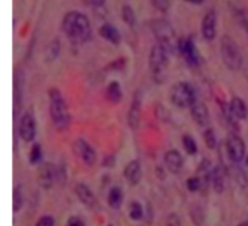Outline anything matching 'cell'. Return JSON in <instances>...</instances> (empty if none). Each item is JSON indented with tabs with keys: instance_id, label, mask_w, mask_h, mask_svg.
I'll return each mask as SVG.
<instances>
[{
	"instance_id": "27",
	"label": "cell",
	"mask_w": 248,
	"mask_h": 226,
	"mask_svg": "<svg viewBox=\"0 0 248 226\" xmlns=\"http://www.w3.org/2000/svg\"><path fill=\"white\" fill-rule=\"evenodd\" d=\"M123 19L126 24L130 27H133L136 23V15L132 7L130 5H125L123 7Z\"/></svg>"
},
{
	"instance_id": "18",
	"label": "cell",
	"mask_w": 248,
	"mask_h": 226,
	"mask_svg": "<svg viewBox=\"0 0 248 226\" xmlns=\"http://www.w3.org/2000/svg\"><path fill=\"white\" fill-rule=\"evenodd\" d=\"M22 87H23V75L22 72L17 74L15 73V80H14V115L15 119L17 118L18 113L21 111V104H22Z\"/></svg>"
},
{
	"instance_id": "25",
	"label": "cell",
	"mask_w": 248,
	"mask_h": 226,
	"mask_svg": "<svg viewBox=\"0 0 248 226\" xmlns=\"http://www.w3.org/2000/svg\"><path fill=\"white\" fill-rule=\"evenodd\" d=\"M128 215L132 220L135 222H138V220L142 219L144 217V211H143L142 205L140 202H132L130 206V212H128Z\"/></svg>"
},
{
	"instance_id": "34",
	"label": "cell",
	"mask_w": 248,
	"mask_h": 226,
	"mask_svg": "<svg viewBox=\"0 0 248 226\" xmlns=\"http://www.w3.org/2000/svg\"><path fill=\"white\" fill-rule=\"evenodd\" d=\"M58 52H60V41L55 40L52 44H51L50 46H48V56L47 57L50 58H55L56 56L58 55Z\"/></svg>"
},
{
	"instance_id": "11",
	"label": "cell",
	"mask_w": 248,
	"mask_h": 226,
	"mask_svg": "<svg viewBox=\"0 0 248 226\" xmlns=\"http://www.w3.org/2000/svg\"><path fill=\"white\" fill-rule=\"evenodd\" d=\"M58 173L52 164H43L38 169V183L43 189L52 188Z\"/></svg>"
},
{
	"instance_id": "15",
	"label": "cell",
	"mask_w": 248,
	"mask_h": 226,
	"mask_svg": "<svg viewBox=\"0 0 248 226\" xmlns=\"http://www.w3.org/2000/svg\"><path fill=\"white\" fill-rule=\"evenodd\" d=\"M124 178L132 186L140 184V179H142V168H140V161L133 160V161L128 162V165L124 169Z\"/></svg>"
},
{
	"instance_id": "12",
	"label": "cell",
	"mask_w": 248,
	"mask_h": 226,
	"mask_svg": "<svg viewBox=\"0 0 248 226\" xmlns=\"http://www.w3.org/2000/svg\"><path fill=\"white\" fill-rule=\"evenodd\" d=\"M73 150H74L75 155L79 156L89 166H92L96 162V152L92 149L91 145L87 144L84 139L75 140L73 144Z\"/></svg>"
},
{
	"instance_id": "33",
	"label": "cell",
	"mask_w": 248,
	"mask_h": 226,
	"mask_svg": "<svg viewBox=\"0 0 248 226\" xmlns=\"http://www.w3.org/2000/svg\"><path fill=\"white\" fill-rule=\"evenodd\" d=\"M35 226H55V219L51 215H43L39 218Z\"/></svg>"
},
{
	"instance_id": "3",
	"label": "cell",
	"mask_w": 248,
	"mask_h": 226,
	"mask_svg": "<svg viewBox=\"0 0 248 226\" xmlns=\"http://www.w3.org/2000/svg\"><path fill=\"white\" fill-rule=\"evenodd\" d=\"M220 56L225 67L230 70L240 69L242 64V55L239 45L229 35H224L220 40Z\"/></svg>"
},
{
	"instance_id": "20",
	"label": "cell",
	"mask_w": 248,
	"mask_h": 226,
	"mask_svg": "<svg viewBox=\"0 0 248 226\" xmlns=\"http://www.w3.org/2000/svg\"><path fill=\"white\" fill-rule=\"evenodd\" d=\"M210 181L212 183L213 190L217 194H222L225 189V179H224V171L222 167L217 166L211 171Z\"/></svg>"
},
{
	"instance_id": "36",
	"label": "cell",
	"mask_w": 248,
	"mask_h": 226,
	"mask_svg": "<svg viewBox=\"0 0 248 226\" xmlns=\"http://www.w3.org/2000/svg\"><path fill=\"white\" fill-rule=\"evenodd\" d=\"M82 2H84L86 6L99 7V6H102L104 2H106V0H82Z\"/></svg>"
},
{
	"instance_id": "4",
	"label": "cell",
	"mask_w": 248,
	"mask_h": 226,
	"mask_svg": "<svg viewBox=\"0 0 248 226\" xmlns=\"http://www.w3.org/2000/svg\"><path fill=\"white\" fill-rule=\"evenodd\" d=\"M169 55L170 51L160 44L153 46L149 56V65L155 81L161 82L164 80L165 70L169 65Z\"/></svg>"
},
{
	"instance_id": "30",
	"label": "cell",
	"mask_w": 248,
	"mask_h": 226,
	"mask_svg": "<svg viewBox=\"0 0 248 226\" xmlns=\"http://www.w3.org/2000/svg\"><path fill=\"white\" fill-rule=\"evenodd\" d=\"M202 188V181H201L199 177H190V178L186 181V189H188L190 193H196L200 189Z\"/></svg>"
},
{
	"instance_id": "35",
	"label": "cell",
	"mask_w": 248,
	"mask_h": 226,
	"mask_svg": "<svg viewBox=\"0 0 248 226\" xmlns=\"http://www.w3.org/2000/svg\"><path fill=\"white\" fill-rule=\"evenodd\" d=\"M166 226H182L181 219H179V217L176 214V213H172V214L169 215Z\"/></svg>"
},
{
	"instance_id": "23",
	"label": "cell",
	"mask_w": 248,
	"mask_h": 226,
	"mask_svg": "<svg viewBox=\"0 0 248 226\" xmlns=\"http://www.w3.org/2000/svg\"><path fill=\"white\" fill-rule=\"evenodd\" d=\"M107 98L109 102L114 104H118L123 98V90H121L120 84L118 81H111L107 87Z\"/></svg>"
},
{
	"instance_id": "7",
	"label": "cell",
	"mask_w": 248,
	"mask_h": 226,
	"mask_svg": "<svg viewBox=\"0 0 248 226\" xmlns=\"http://www.w3.org/2000/svg\"><path fill=\"white\" fill-rule=\"evenodd\" d=\"M225 151L230 162H234V164L241 162L246 154V145H245L244 139L235 133H232L225 142Z\"/></svg>"
},
{
	"instance_id": "6",
	"label": "cell",
	"mask_w": 248,
	"mask_h": 226,
	"mask_svg": "<svg viewBox=\"0 0 248 226\" xmlns=\"http://www.w3.org/2000/svg\"><path fill=\"white\" fill-rule=\"evenodd\" d=\"M150 29L156 36L157 44L164 46L165 48L171 52L173 48V39H174V30L171 24L164 19H156L150 23Z\"/></svg>"
},
{
	"instance_id": "13",
	"label": "cell",
	"mask_w": 248,
	"mask_h": 226,
	"mask_svg": "<svg viewBox=\"0 0 248 226\" xmlns=\"http://www.w3.org/2000/svg\"><path fill=\"white\" fill-rule=\"evenodd\" d=\"M201 33L206 40L211 41L216 38L217 34V15L215 10H210L206 12L205 17L201 23Z\"/></svg>"
},
{
	"instance_id": "5",
	"label": "cell",
	"mask_w": 248,
	"mask_h": 226,
	"mask_svg": "<svg viewBox=\"0 0 248 226\" xmlns=\"http://www.w3.org/2000/svg\"><path fill=\"white\" fill-rule=\"evenodd\" d=\"M170 98H171L172 104H174L177 108L190 106L193 102L196 99L195 89L189 82H178V84H176L171 89Z\"/></svg>"
},
{
	"instance_id": "28",
	"label": "cell",
	"mask_w": 248,
	"mask_h": 226,
	"mask_svg": "<svg viewBox=\"0 0 248 226\" xmlns=\"http://www.w3.org/2000/svg\"><path fill=\"white\" fill-rule=\"evenodd\" d=\"M203 139H205L206 147L208 149H215L216 145H217V138H216L215 131L212 128H208V130L205 131V133H203Z\"/></svg>"
},
{
	"instance_id": "38",
	"label": "cell",
	"mask_w": 248,
	"mask_h": 226,
	"mask_svg": "<svg viewBox=\"0 0 248 226\" xmlns=\"http://www.w3.org/2000/svg\"><path fill=\"white\" fill-rule=\"evenodd\" d=\"M114 165V157L113 156H109L107 159H104L103 161V166L104 167H111Z\"/></svg>"
},
{
	"instance_id": "14",
	"label": "cell",
	"mask_w": 248,
	"mask_h": 226,
	"mask_svg": "<svg viewBox=\"0 0 248 226\" xmlns=\"http://www.w3.org/2000/svg\"><path fill=\"white\" fill-rule=\"evenodd\" d=\"M190 111L191 118L199 126H207L210 123V111L203 102L196 98L190 105Z\"/></svg>"
},
{
	"instance_id": "41",
	"label": "cell",
	"mask_w": 248,
	"mask_h": 226,
	"mask_svg": "<svg viewBox=\"0 0 248 226\" xmlns=\"http://www.w3.org/2000/svg\"><path fill=\"white\" fill-rule=\"evenodd\" d=\"M109 226H113V225H109Z\"/></svg>"
},
{
	"instance_id": "21",
	"label": "cell",
	"mask_w": 248,
	"mask_h": 226,
	"mask_svg": "<svg viewBox=\"0 0 248 226\" xmlns=\"http://www.w3.org/2000/svg\"><path fill=\"white\" fill-rule=\"evenodd\" d=\"M99 34H101L102 38L108 40L109 43L114 44V45H119V44H120V40H121L120 33H119L118 29H116L114 26H111V24L109 23L103 24V26L99 28Z\"/></svg>"
},
{
	"instance_id": "16",
	"label": "cell",
	"mask_w": 248,
	"mask_h": 226,
	"mask_svg": "<svg viewBox=\"0 0 248 226\" xmlns=\"http://www.w3.org/2000/svg\"><path fill=\"white\" fill-rule=\"evenodd\" d=\"M165 165L171 173L177 174L183 167V157L178 150H170L165 155Z\"/></svg>"
},
{
	"instance_id": "1",
	"label": "cell",
	"mask_w": 248,
	"mask_h": 226,
	"mask_svg": "<svg viewBox=\"0 0 248 226\" xmlns=\"http://www.w3.org/2000/svg\"><path fill=\"white\" fill-rule=\"evenodd\" d=\"M62 29L68 39L74 44L86 43L92 34L89 18L78 11H70L65 15L62 22Z\"/></svg>"
},
{
	"instance_id": "19",
	"label": "cell",
	"mask_w": 248,
	"mask_h": 226,
	"mask_svg": "<svg viewBox=\"0 0 248 226\" xmlns=\"http://www.w3.org/2000/svg\"><path fill=\"white\" fill-rule=\"evenodd\" d=\"M229 111L236 120H245L248 115L246 103L239 97H235L232 99L229 104Z\"/></svg>"
},
{
	"instance_id": "24",
	"label": "cell",
	"mask_w": 248,
	"mask_h": 226,
	"mask_svg": "<svg viewBox=\"0 0 248 226\" xmlns=\"http://www.w3.org/2000/svg\"><path fill=\"white\" fill-rule=\"evenodd\" d=\"M182 143H183V148L188 155H195L198 152V145H196L195 139L191 136L186 135L182 138Z\"/></svg>"
},
{
	"instance_id": "29",
	"label": "cell",
	"mask_w": 248,
	"mask_h": 226,
	"mask_svg": "<svg viewBox=\"0 0 248 226\" xmlns=\"http://www.w3.org/2000/svg\"><path fill=\"white\" fill-rule=\"evenodd\" d=\"M41 160V147L40 144L35 143V144L31 147V152H29V161L31 165L39 164Z\"/></svg>"
},
{
	"instance_id": "26",
	"label": "cell",
	"mask_w": 248,
	"mask_h": 226,
	"mask_svg": "<svg viewBox=\"0 0 248 226\" xmlns=\"http://www.w3.org/2000/svg\"><path fill=\"white\" fill-rule=\"evenodd\" d=\"M23 206V195L19 188L14 189V195H12V210L15 213L19 212Z\"/></svg>"
},
{
	"instance_id": "10",
	"label": "cell",
	"mask_w": 248,
	"mask_h": 226,
	"mask_svg": "<svg viewBox=\"0 0 248 226\" xmlns=\"http://www.w3.org/2000/svg\"><path fill=\"white\" fill-rule=\"evenodd\" d=\"M18 132L21 136L22 139L24 142H31L35 137L36 132V125H35V119H34L33 114L31 113H26L23 114V116L19 120V126H18Z\"/></svg>"
},
{
	"instance_id": "37",
	"label": "cell",
	"mask_w": 248,
	"mask_h": 226,
	"mask_svg": "<svg viewBox=\"0 0 248 226\" xmlns=\"http://www.w3.org/2000/svg\"><path fill=\"white\" fill-rule=\"evenodd\" d=\"M65 226H85L84 222H82L80 218L78 217H70L69 219H68L67 224H65Z\"/></svg>"
},
{
	"instance_id": "40",
	"label": "cell",
	"mask_w": 248,
	"mask_h": 226,
	"mask_svg": "<svg viewBox=\"0 0 248 226\" xmlns=\"http://www.w3.org/2000/svg\"><path fill=\"white\" fill-rule=\"evenodd\" d=\"M237 226H248V222H242V223H240L239 225Z\"/></svg>"
},
{
	"instance_id": "32",
	"label": "cell",
	"mask_w": 248,
	"mask_h": 226,
	"mask_svg": "<svg viewBox=\"0 0 248 226\" xmlns=\"http://www.w3.org/2000/svg\"><path fill=\"white\" fill-rule=\"evenodd\" d=\"M191 219H193V222L195 223L196 225L200 226L201 224H202V222H203L202 211H201L199 207L194 208V210L191 211Z\"/></svg>"
},
{
	"instance_id": "9",
	"label": "cell",
	"mask_w": 248,
	"mask_h": 226,
	"mask_svg": "<svg viewBox=\"0 0 248 226\" xmlns=\"http://www.w3.org/2000/svg\"><path fill=\"white\" fill-rule=\"evenodd\" d=\"M140 113H142V92L138 90V91H136L135 93H133L132 103H131L130 110H128L127 115L128 126L131 127V130L136 131L140 127Z\"/></svg>"
},
{
	"instance_id": "17",
	"label": "cell",
	"mask_w": 248,
	"mask_h": 226,
	"mask_svg": "<svg viewBox=\"0 0 248 226\" xmlns=\"http://www.w3.org/2000/svg\"><path fill=\"white\" fill-rule=\"evenodd\" d=\"M75 194H77L80 202H81L82 205L86 206V207L93 208L94 206H96V197H94L93 193H92L91 189H90L86 184H78V185L75 186Z\"/></svg>"
},
{
	"instance_id": "8",
	"label": "cell",
	"mask_w": 248,
	"mask_h": 226,
	"mask_svg": "<svg viewBox=\"0 0 248 226\" xmlns=\"http://www.w3.org/2000/svg\"><path fill=\"white\" fill-rule=\"evenodd\" d=\"M178 50L190 67H198L200 63V55L191 39H181L178 41Z\"/></svg>"
},
{
	"instance_id": "39",
	"label": "cell",
	"mask_w": 248,
	"mask_h": 226,
	"mask_svg": "<svg viewBox=\"0 0 248 226\" xmlns=\"http://www.w3.org/2000/svg\"><path fill=\"white\" fill-rule=\"evenodd\" d=\"M186 1L193 2V4H201V2H202L203 0H186Z\"/></svg>"
},
{
	"instance_id": "31",
	"label": "cell",
	"mask_w": 248,
	"mask_h": 226,
	"mask_svg": "<svg viewBox=\"0 0 248 226\" xmlns=\"http://www.w3.org/2000/svg\"><path fill=\"white\" fill-rule=\"evenodd\" d=\"M150 2H152L155 9L161 12H167L170 10V6H171L170 0H150Z\"/></svg>"
},
{
	"instance_id": "22",
	"label": "cell",
	"mask_w": 248,
	"mask_h": 226,
	"mask_svg": "<svg viewBox=\"0 0 248 226\" xmlns=\"http://www.w3.org/2000/svg\"><path fill=\"white\" fill-rule=\"evenodd\" d=\"M108 205L109 207L113 208V210H119L123 205V201H124V194L123 190H121L119 186H114L109 190L108 193Z\"/></svg>"
},
{
	"instance_id": "2",
	"label": "cell",
	"mask_w": 248,
	"mask_h": 226,
	"mask_svg": "<svg viewBox=\"0 0 248 226\" xmlns=\"http://www.w3.org/2000/svg\"><path fill=\"white\" fill-rule=\"evenodd\" d=\"M48 98H50L51 119L58 130H63L69 125V111L62 93L57 89H51L48 91Z\"/></svg>"
}]
</instances>
